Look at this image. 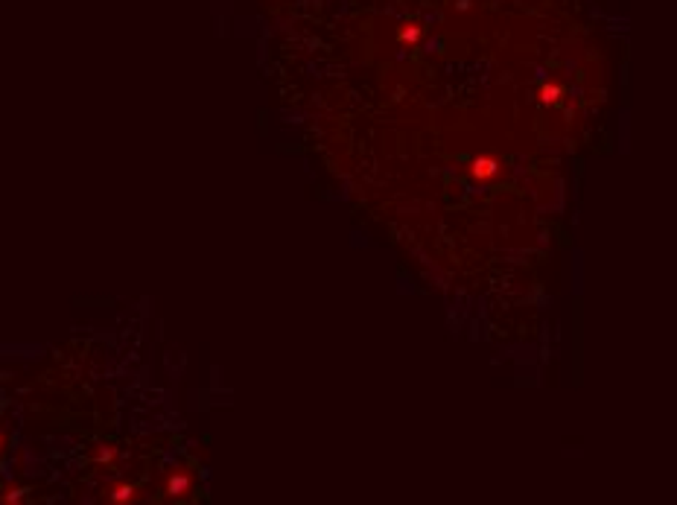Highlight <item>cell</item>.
Returning <instances> with one entry per match:
<instances>
[{"label": "cell", "mask_w": 677, "mask_h": 505, "mask_svg": "<svg viewBox=\"0 0 677 505\" xmlns=\"http://www.w3.org/2000/svg\"><path fill=\"white\" fill-rule=\"evenodd\" d=\"M114 458H117V450L108 447V444H100V447L91 453V462H94V465H102V468L114 465Z\"/></svg>", "instance_id": "obj_3"}, {"label": "cell", "mask_w": 677, "mask_h": 505, "mask_svg": "<svg viewBox=\"0 0 677 505\" xmlns=\"http://www.w3.org/2000/svg\"><path fill=\"white\" fill-rule=\"evenodd\" d=\"M24 499V488H6L0 494V502H20Z\"/></svg>", "instance_id": "obj_4"}, {"label": "cell", "mask_w": 677, "mask_h": 505, "mask_svg": "<svg viewBox=\"0 0 677 505\" xmlns=\"http://www.w3.org/2000/svg\"><path fill=\"white\" fill-rule=\"evenodd\" d=\"M4 450H6V432L0 429V453H4Z\"/></svg>", "instance_id": "obj_5"}, {"label": "cell", "mask_w": 677, "mask_h": 505, "mask_svg": "<svg viewBox=\"0 0 677 505\" xmlns=\"http://www.w3.org/2000/svg\"><path fill=\"white\" fill-rule=\"evenodd\" d=\"M105 499L114 505H128V502L140 499V491L135 485H128V482H114V485L105 488Z\"/></svg>", "instance_id": "obj_2"}, {"label": "cell", "mask_w": 677, "mask_h": 505, "mask_svg": "<svg viewBox=\"0 0 677 505\" xmlns=\"http://www.w3.org/2000/svg\"><path fill=\"white\" fill-rule=\"evenodd\" d=\"M164 491H167V497H169V499L190 497V491H193V476H190V470H184V468L172 470V473L167 476V485H164Z\"/></svg>", "instance_id": "obj_1"}]
</instances>
